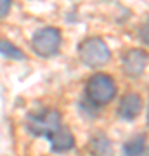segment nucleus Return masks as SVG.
<instances>
[{
	"label": "nucleus",
	"instance_id": "nucleus-1",
	"mask_svg": "<svg viewBox=\"0 0 149 156\" xmlns=\"http://www.w3.org/2000/svg\"><path fill=\"white\" fill-rule=\"evenodd\" d=\"M85 94L94 106H104L115 99L116 83L113 76L106 75V73H97L88 78L87 85H85Z\"/></svg>",
	"mask_w": 149,
	"mask_h": 156
},
{
	"label": "nucleus",
	"instance_id": "nucleus-2",
	"mask_svg": "<svg viewBox=\"0 0 149 156\" xmlns=\"http://www.w3.org/2000/svg\"><path fill=\"white\" fill-rule=\"evenodd\" d=\"M78 56L82 62L88 68H101L111 59V50L102 38L92 37L83 40L78 47Z\"/></svg>",
	"mask_w": 149,
	"mask_h": 156
},
{
	"label": "nucleus",
	"instance_id": "nucleus-3",
	"mask_svg": "<svg viewBox=\"0 0 149 156\" xmlns=\"http://www.w3.org/2000/svg\"><path fill=\"white\" fill-rule=\"evenodd\" d=\"M59 127H61V115L55 109H42L28 116V128L37 137L49 139Z\"/></svg>",
	"mask_w": 149,
	"mask_h": 156
},
{
	"label": "nucleus",
	"instance_id": "nucleus-4",
	"mask_svg": "<svg viewBox=\"0 0 149 156\" xmlns=\"http://www.w3.org/2000/svg\"><path fill=\"white\" fill-rule=\"evenodd\" d=\"M62 35L57 28L47 26V28L38 30L31 38V47H33L35 54H38L40 57H50L55 56L57 50L61 47Z\"/></svg>",
	"mask_w": 149,
	"mask_h": 156
},
{
	"label": "nucleus",
	"instance_id": "nucleus-5",
	"mask_svg": "<svg viewBox=\"0 0 149 156\" xmlns=\"http://www.w3.org/2000/svg\"><path fill=\"white\" fill-rule=\"evenodd\" d=\"M146 64H147V54H146V50H142V49L128 50L122 59L123 73L128 75V76H133V78L142 75L144 69H146Z\"/></svg>",
	"mask_w": 149,
	"mask_h": 156
},
{
	"label": "nucleus",
	"instance_id": "nucleus-6",
	"mask_svg": "<svg viewBox=\"0 0 149 156\" xmlns=\"http://www.w3.org/2000/svg\"><path fill=\"white\" fill-rule=\"evenodd\" d=\"M142 111V101L137 94H127L123 95V99L120 101V106H118V115L123 120H133L137 118Z\"/></svg>",
	"mask_w": 149,
	"mask_h": 156
},
{
	"label": "nucleus",
	"instance_id": "nucleus-7",
	"mask_svg": "<svg viewBox=\"0 0 149 156\" xmlns=\"http://www.w3.org/2000/svg\"><path fill=\"white\" fill-rule=\"evenodd\" d=\"M50 140V149L54 153H68L75 147V137L68 128L59 127L54 134L49 137Z\"/></svg>",
	"mask_w": 149,
	"mask_h": 156
},
{
	"label": "nucleus",
	"instance_id": "nucleus-8",
	"mask_svg": "<svg viewBox=\"0 0 149 156\" xmlns=\"http://www.w3.org/2000/svg\"><path fill=\"white\" fill-rule=\"evenodd\" d=\"M90 153L94 156H111V142L106 135H95L90 142Z\"/></svg>",
	"mask_w": 149,
	"mask_h": 156
},
{
	"label": "nucleus",
	"instance_id": "nucleus-9",
	"mask_svg": "<svg viewBox=\"0 0 149 156\" xmlns=\"http://www.w3.org/2000/svg\"><path fill=\"white\" fill-rule=\"evenodd\" d=\"M0 54L4 57L14 59V61H23L24 59V52H23L17 45H14L11 40L0 38Z\"/></svg>",
	"mask_w": 149,
	"mask_h": 156
},
{
	"label": "nucleus",
	"instance_id": "nucleus-10",
	"mask_svg": "<svg viewBox=\"0 0 149 156\" xmlns=\"http://www.w3.org/2000/svg\"><path fill=\"white\" fill-rule=\"evenodd\" d=\"M144 149H146V139H144V135H135V137H132L123 146L125 156H142Z\"/></svg>",
	"mask_w": 149,
	"mask_h": 156
},
{
	"label": "nucleus",
	"instance_id": "nucleus-11",
	"mask_svg": "<svg viewBox=\"0 0 149 156\" xmlns=\"http://www.w3.org/2000/svg\"><path fill=\"white\" fill-rule=\"evenodd\" d=\"M11 11V0H0V19L5 17Z\"/></svg>",
	"mask_w": 149,
	"mask_h": 156
}]
</instances>
